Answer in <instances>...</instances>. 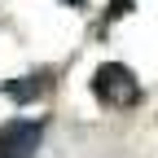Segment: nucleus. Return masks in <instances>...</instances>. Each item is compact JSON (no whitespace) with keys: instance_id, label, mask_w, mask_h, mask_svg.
<instances>
[{"instance_id":"nucleus-1","label":"nucleus","mask_w":158,"mask_h":158,"mask_svg":"<svg viewBox=\"0 0 158 158\" xmlns=\"http://www.w3.org/2000/svg\"><path fill=\"white\" fill-rule=\"evenodd\" d=\"M92 97L110 110H127L141 101V84H136V75L123 66V62H106L92 70Z\"/></svg>"},{"instance_id":"nucleus-2","label":"nucleus","mask_w":158,"mask_h":158,"mask_svg":"<svg viewBox=\"0 0 158 158\" xmlns=\"http://www.w3.org/2000/svg\"><path fill=\"white\" fill-rule=\"evenodd\" d=\"M44 141V123L35 118H9L0 123V158H31Z\"/></svg>"},{"instance_id":"nucleus-3","label":"nucleus","mask_w":158,"mask_h":158,"mask_svg":"<svg viewBox=\"0 0 158 158\" xmlns=\"http://www.w3.org/2000/svg\"><path fill=\"white\" fill-rule=\"evenodd\" d=\"M48 84H53L48 70H35V75H22V79H9V84H5V97L18 101V106H27V101H35V97H44Z\"/></svg>"},{"instance_id":"nucleus-4","label":"nucleus","mask_w":158,"mask_h":158,"mask_svg":"<svg viewBox=\"0 0 158 158\" xmlns=\"http://www.w3.org/2000/svg\"><path fill=\"white\" fill-rule=\"evenodd\" d=\"M132 5H136V0H110V5H106V22H118V18H127V13H132Z\"/></svg>"},{"instance_id":"nucleus-5","label":"nucleus","mask_w":158,"mask_h":158,"mask_svg":"<svg viewBox=\"0 0 158 158\" xmlns=\"http://www.w3.org/2000/svg\"><path fill=\"white\" fill-rule=\"evenodd\" d=\"M66 5H70V9H84V5H88V0H66Z\"/></svg>"}]
</instances>
